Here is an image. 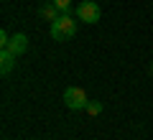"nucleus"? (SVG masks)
<instances>
[{"label": "nucleus", "mask_w": 153, "mask_h": 140, "mask_svg": "<svg viewBox=\"0 0 153 140\" xmlns=\"http://www.w3.org/2000/svg\"><path fill=\"white\" fill-rule=\"evenodd\" d=\"M76 36V21L71 13H61L56 21H51V38L54 41H71Z\"/></svg>", "instance_id": "nucleus-1"}, {"label": "nucleus", "mask_w": 153, "mask_h": 140, "mask_svg": "<svg viewBox=\"0 0 153 140\" xmlns=\"http://www.w3.org/2000/svg\"><path fill=\"white\" fill-rule=\"evenodd\" d=\"M64 104L69 110H87V104H89L87 92H84L82 87H69V89L64 92Z\"/></svg>", "instance_id": "nucleus-2"}, {"label": "nucleus", "mask_w": 153, "mask_h": 140, "mask_svg": "<svg viewBox=\"0 0 153 140\" xmlns=\"http://www.w3.org/2000/svg\"><path fill=\"white\" fill-rule=\"evenodd\" d=\"M100 5L97 3H92V0H82L79 5H76V18L82 23H97L100 21Z\"/></svg>", "instance_id": "nucleus-3"}, {"label": "nucleus", "mask_w": 153, "mask_h": 140, "mask_svg": "<svg viewBox=\"0 0 153 140\" xmlns=\"http://www.w3.org/2000/svg\"><path fill=\"white\" fill-rule=\"evenodd\" d=\"M10 54H16V56H23L28 51V36L26 33H16V36H10V43L5 46Z\"/></svg>", "instance_id": "nucleus-4"}, {"label": "nucleus", "mask_w": 153, "mask_h": 140, "mask_svg": "<svg viewBox=\"0 0 153 140\" xmlns=\"http://www.w3.org/2000/svg\"><path fill=\"white\" fill-rule=\"evenodd\" d=\"M16 59H18L16 54H10L8 49H3V54H0V71H3V74H10V69L16 66Z\"/></svg>", "instance_id": "nucleus-5"}, {"label": "nucleus", "mask_w": 153, "mask_h": 140, "mask_svg": "<svg viewBox=\"0 0 153 140\" xmlns=\"http://www.w3.org/2000/svg\"><path fill=\"white\" fill-rule=\"evenodd\" d=\"M56 10H59V8H56L54 3L49 0L46 5H41V10H38V16H41V18H46V21H56V18H59V16H56Z\"/></svg>", "instance_id": "nucleus-6"}, {"label": "nucleus", "mask_w": 153, "mask_h": 140, "mask_svg": "<svg viewBox=\"0 0 153 140\" xmlns=\"http://www.w3.org/2000/svg\"><path fill=\"white\" fill-rule=\"evenodd\" d=\"M84 112H89V115H100L102 112V102H97V99H89V104H87V110H84Z\"/></svg>", "instance_id": "nucleus-7"}, {"label": "nucleus", "mask_w": 153, "mask_h": 140, "mask_svg": "<svg viewBox=\"0 0 153 140\" xmlns=\"http://www.w3.org/2000/svg\"><path fill=\"white\" fill-rule=\"evenodd\" d=\"M51 3H54L61 13H69V8H71V0H51Z\"/></svg>", "instance_id": "nucleus-8"}, {"label": "nucleus", "mask_w": 153, "mask_h": 140, "mask_svg": "<svg viewBox=\"0 0 153 140\" xmlns=\"http://www.w3.org/2000/svg\"><path fill=\"white\" fill-rule=\"evenodd\" d=\"M8 43H10V36H8L5 31H0V46H3V49H5Z\"/></svg>", "instance_id": "nucleus-9"}]
</instances>
